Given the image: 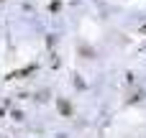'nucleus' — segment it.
Segmentation results:
<instances>
[{"mask_svg": "<svg viewBox=\"0 0 146 138\" xmlns=\"http://www.w3.org/2000/svg\"><path fill=\"white\" fill-rule=\"evenodd\" d=\"M56 105H59V110H62L64 118H72V105H69L67 100H56Z\"/></svg>", "mask_w": 146, "mask_h": 138, "instance_id": "obj_1", "label": "nucleus"}, {"mask_svg": "<svg viewBox=\"0 0 146 138\" xmlns=\"http://www.w3.org/2000/svg\"><path fill=\"white\" fill-rule=\"evenodd\" d=\"M33 69H36V67H26V69H21V72H13L10 77H13V79H23V77H26V74H31Z\"/></svg>", "mask_w": 146, "mask_h": 138, "instance_id": "obj_2", "label": "nucleus"}, {"mask_svg": "<svg viewBox=\"0 0 146 138\" xmlns=\"http://www.w3.org/2000/svg\"><path fill=\"white\" fill-rule=\"evenodd\" d=\"M80 51H82V54H85V59H92V56H95V51H92V49H90V46H82V49H80Z\"/></svg>", "mask_w": 146, "mask_h": 138, "instance_id": "obj_3", "label": "nucleus"}]
</instances>
